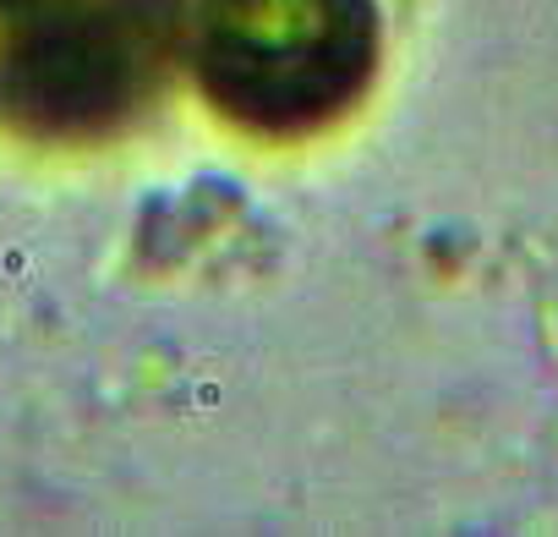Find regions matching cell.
Here are the masks:
<instances>
[{
  "mask_svg": "<svg viewBox=\"0 0 558 537\" xmlns=\"http://www.w3.org/2000/svg\"><path fill=\"white\" fill-rule=\"evenodd\" d=\"M186 50L219 116L257 138L340 121L378 67L373 0H197Z\"/></svg>",
  "mask_w": 558,
  "mask_h": 537,
  "instance_id": "6da1fadb",
  "label": "cell"
},
{
  "mask_svg": "<svg viewBox=\"0 0 558 537\" xmlns=\"http://www.w3.org/2000/svg\"><path fill=\"white\" fill-rule=\"evenodd\" d=\"M45 7H56V0H0V23H7V28H17V23L39 17Z\"/></svg>",
  "mask_w": 558,
  "mask_h": 537,
  "instance_id": "3957f363",
  "label": "cell"
},
{
  "mask_svg": "<svg viewBox=\"0 0 558 537\" xmlns=\"http://www.w3.org/2000/svg\"><path fill=\"white\" fill-rule=\"evenodd\" d=\"M186 50V0H56L0 45V121L34 143L132 127Z\"/></svg>",
  "mask_w": 558,
  "mask_h": 537,
  "instance_id": "7a4b0ae2",
  "label": "cell"
}]
</instances>
